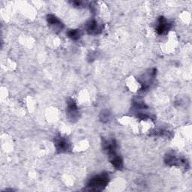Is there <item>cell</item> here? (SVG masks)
<instances>
[{
  "instance_id": "7a4b0ae2",
  "label": "cell",
  "mask_w": 192,
  "mask_h": 192,
  "mask_svg": "<svg viewBox=\"0 0 192 192\" xmlns=\"http://www.w3.org/2000/svg\"><path fill=\"white\" fill-rule=\"evenodd\" d=\"M170 29V24L167 22V20L164 18H160L159 20V23L158 26L157 31L158 34H164L166 32Z\"/></svg>"
},
{
  "instance_id": "3957f363",
  "label": "cell",
  "mask_w": 192,
  "mask_h": 192,
  "mask_svg": "<svg viewBox=\"0 0 192 192\" xmlns=\"http://www.w3.org/2000/svg\"><path fill=\"white\" fill-rule=\"evenodd\" d=\"M98 29H98V24L95 20L90 21L89 24H87V31L89 33H97Z\"/></svg>"
},
{
  "instance_id": "8992f818",
  "label": "cell",
  "mask_w": 192,
  "mask_h": 192,
  "mask_svg": "<svg viewBox=\"0 0 192 192\" xmlns=\"http://www.w3.org/2000/svg\"><path fill=\"white\" fill-rule=\"evenodd\" d=\"M68 36L72 39H77L80 36V33L77 30H71L68 32Z\"/></svg>"
},
{
  "instance_id": "5b68a950",
  "label": "cell",
  "mask_w": 192,
  "mask_h": 192,
  "mask_svg": "<svg viewBox=\"0 0 192 192\" xmlns=\"http://www.w3.org/2000/svg\"><path fill=\"white\" fill-rule=\"evenodd\" d=\"M112 163H113V164H114V166L116 167V168H119V169H120V168L122 167V160H121L120 158L115 157L114 158V160L112 161Z\"/></svg>"
},
{
  "instance_id": "6da1fadb",
  "label": "cell",
  "mask_w": 192,
  "mask_h": 192,
  "mask_svg": "<svg viewBox=\"0 0 192 192\" xmlns=\"http://www.w3.org/2000/svg\"><path fill=\"white\" fill-rule=\"evenodd\" d=\"M108 182V178L105 175H101L94 177L89 181V187L92 188L94 190H98L106 186Z\"/></svg>"
},
{
  "instance_id": "277c9868",
  "label": "cell",
  "mask_w": 192,
  "mask_h": 192,
  "mask_svg": "<svg viewBox=\"0 0 192 192\" xmlns=\"http://www.w3.org/2000/svg\"><path fill=\"white\" fill-rule=\"evenodd\" d=\"M56 146L60 150H66L68 149V143L64 140H60L56 143Z\"/></svg>"
}]
</instances>
